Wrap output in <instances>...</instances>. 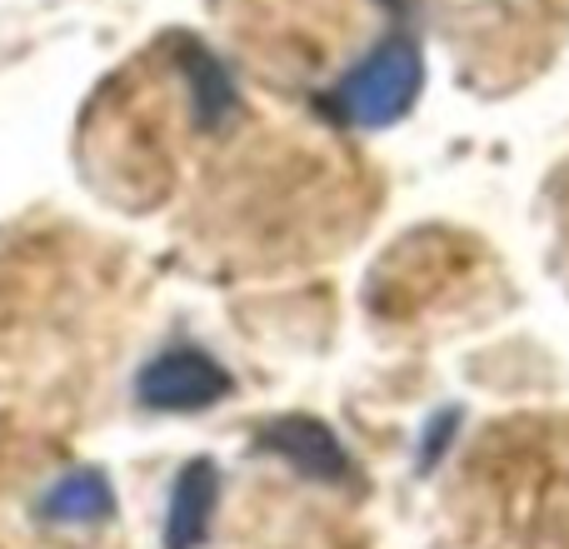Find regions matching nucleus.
Instances as JSON below:
<instances>
[{"label":"nucleus","instance_id":"obj_1","mask_svg":"<svg viewBox=\"0 0 569 549\" xmlns=\"http://www.w3.org/2000/svg\"><path fill=\"white\" fill-rule=\"evenodd\" d=\"M445 549H569V415H510L455 465Z\"/></svg>","mask_w":569,"mask_h":549}]
</instances>
